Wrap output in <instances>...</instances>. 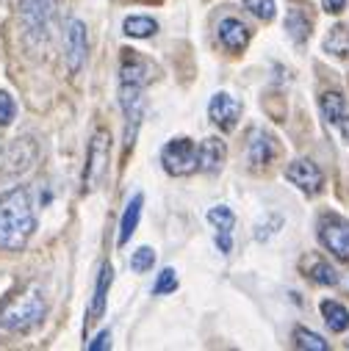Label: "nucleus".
<instances>
[{"mask_svg":"<svg viewBox=\"0 0 349 351\" xmlns=\"http://www.w3.org/2000/svg\"><path fill=\"white\" fill-rule=\"evenodd\" d=\"M36 232V213L31 202V191L17 186L0 194V249H23Z\"/></svg>","mask_w":349,"mask_h":351,"instance_id":"nucleus-1","label":"nucleus"},{"mask_svg":"<svg viewBox=\"0 0 349 351\" xmlns=\"http://www.w3.org/2000/svg\"><path fill=\"white\" fill-rule=\"evenodd\" d=\"M150 80V64L133 50L122 58L120 66V106L125 114V144L133 147L142 117H144V86Z\"/></svg>","mask_w":349,"mask_h":351,"instance_id":"nucleus-2","label":"nucleus"},{"mask_svg":"<svg viewBox=\"0 0 349 351\" xmlns=\"http://www.w3.org/2000/svg\"><path fill=\"white\" fill-rule=\"evenodd\" d=\"M47 313V302L39 285H28L23 293H17L3 310H0V326L9 332H28L34 329Z\"/></svg>","mask_w":349,"mask_h":351,"instance_id":"nucleus-3","label":"nucleus"},{"mask_svg":"<svg viewBox=\"0 0 349 351\" xmlns=\"http://www.w3.org/2000/svg\"><path fill=\"white\" fill-rule=\"evenodd\" d=\"M109 155H111V136L98 128L92 133V141L86 147V166H83V191H95L106 171H109Z\"/></svg>","mask_w":349,"mask_h":351,"instance_id":"nucleus-4","label":"nucleus"},{"mask_svg":"<svg viewBox=\"0 0 349 351\" xmlns=\"http://www.w3.org/2000/svg\"><path fill=\"white\" fill-rule=\"evenodd\" d=\"M56 14V0H20V20L31 42H45L50 36Z\"/></svg>","mask_w":349,"mask_h":351,"instance_id":"nucleus-5","label":"nucleus"},{"mask_svg":"<svg viewBox=\"0 0 349 351\" xmlns=\"http://www.w3.org/2000/svg\"><path fill=\"white\" fill-rule=\"evenodd\" d=\"M161 163L174 178H186V174L197 171V144L186 136L166 141L161 149Z\"/></svg>","mask_w":349,"mask_h":351,"instance_id":"nucleus-6","label":"nucleus"},{"mask_svg":"<svg viewBox=\"0 0 349 351\" xmlns=\"http://www.w3.org/2000/svg\"><path fill=\"white\" fill-rule=\"evenodd\" d=\"M316 235L330 254H335L341 263H349V221L346 219H341L338 213H324L316 224Z\"/></svg>","mask_w":349,"mask_h":351,"instance_id":"nucleus-7","label":"nucleus"},{"mask_svg":"<svg viewBox=\"0 0 349 351\" xmlns=\"http://www.w3.org/2000/svg\"><path fill=\"white\" fill-rule=\"evenodd\" d=\"M286 178H289V183H294L302 194H319L322 191V186H324V174H322V169L313 163V160H308V158H297V160H291L289 163V169H286Z\"/></svg>","mask_w":349,"mask_h":351,"instance_id":"nucleus-8","label":"nucleus"},{"mask_svg":"<svg viewBox=\"0 0 349 351\" xmlns=\"http://www.w3.org/2000/svg\"><path fill=\"white\" fill-rule=\"evenodd\" d=\"M208 117L219 130H233L241 119V103L236 97H230L227 92H219L208 103Z\"/></svg>","mask_w":349,"mask_h":351,"instance_id":"nucleus-9","label":"nucleus"},{"mask_svg":"<svg viewBox=\"0 0 349 351\" xmlns=\"http://www.w3.org/2000/svg\"><path fill=\"white\" fill-rule=\"evenodd\" d=\"M86 47H89V42H86V25L72 17L67 25V66H69V72H80V66L86 61Z\"/></svg>","mask_w":349,"mask_h":351,"instance_id":"nucleus-10","label":"nucleus"},{"mask_svg":"<svg viewBox=\"0 0 349 351\" xmlns=\"http://www.w3.org/2000/svg\"><path fill=\"white\" fill-rule=\"evenodd\" d=\"M205 219H208L211 227L216 230V246H219V252H222V254H230V252H233V227H236L233 210L225 208V205H216V208L208 210Z\"/></svg>","mask_w":349,"mask_h":351,"instance_id":"nucleus-11","label":"nucleus"},{"mask_svg":"<svg viewBox=\"0 0 349 351\" xmlns=\"http://www.w3.org/2000/svg\"><path fill=\"white\" fill-rule=\"evenodd\" d=\"M111 282H114V269H111V263H103L100 274H98V282H95V296H92V304H89V318H86V329H92V326L103 318Z\"/></svg>","mask_w":349,"mask_h":351,"instance_id":"nucleus-12","label":"nucleus"},{"mask_svg":"<svg viewBox=\"0 0 349 351\" xmlns=\"http://www.w3.org/2000/svg\"><path fill=\"white\" fill-rule=\"evenodd\" d=\"M225 158H227V147H225L222 138H214L211 136V138H203V144L197 147V169L205 171V174L219 171L222 163H225Z\"/></svg>","mask_w":349,"mask_h":351,"instance_id":"nucleus-13","label":"nucleus"},{"mask_svg":"<svg viewBox=\"0 0 349 351\" xmlns=\"http://www.w3.org/2000/svg\"><path fill=\"white\" fill-rule=\"evenodd\" d=\"M216 34H219L222 47H225V50H230V53L244 50V47H247V42H249V31H247V25H244L241 20H236V17H225V20L219 23Z\"/></svg>","mask_w":349,"mask_h":351,"instance_id":"nucleus-14","label":"nucleus"},{"mask_svg":"<svg viewBox=\"0 0 349 351\" xmlns=\"http://www.w3.org/2000/svg\"><path fill=\"white\" fill-rule=\"evenodd\" d=\"M247 158H249V166H267L272 158H275V138L267 133V130H252L249 133V147H247Z\"/></svg>","mask_w":349,"mask_h":351,"instance_id":"nucleus-15","label":"nucleus"},{"mask_svg":"<svg viewBox=\"0 0 349 351\" xmlns=\"http://www.w3.org/2000/svg\"><path fill=\"white\" fill-rule=\"evenodd\" d=\"M142 208H144V194H133L131 202L125 205V213L120 219V235H117V243L125 246L131 241V235L136 232L139 227V219H142Z\"/></svg>","mask_w":349,"mask_h":351,"instance_id":"nucleus-16","label":"nucleus"},{"mask_svg":"<svg viewBox=\"0 0 349 351\" xmlns=\"http://www.w3.org/2000/svg\"><path fill=\"white\" fill-rule=\"evenodd\" d=\"M319 111H322L324 122H327V125H335V128L349 117L346 97H344L341 92H324V95L319 97Z\"/></svg>","mask_w":349,"mask_h":351,"instance_id":"nucleus-17","label":"nucleus"},{"mask_svg":"<svg viewBox=\"0 0 349 351\" xmlns=\"http://www.w3.org/2000/svg\"><path fill=\"white\" fill-rule=\"evenodd\" d=\"M322 310V318L324 324L330 326V332H346L349 329V310L341 304V302H333V299H324L319 304Z\"/></svg>","mask_w":349,"mask_h":351,"instance_id":"nucleus-18","label":"nucleus"},{"mask_svg":"<svg viewBox=\"0 0 349 351\" xmlns=\"http://www.w3.org/2000/svg\"><path fill=\"white\" fill-rule=\"evenodd\" d=\"M286 31H289V36H291L297 45H302V42L311 36V20H308V14H305L300 6H294V9L286 14Z\"/></svg>","mask_w":349,"mask_h":351,"instance_id":"nucleus-19","label":"nucleus"},{"mask_svg":"<svg viewBox=\"0 0 349 351\" xmlns=\"http://www.w3.org/2000/svg\"><path fill=\"white\" fill-rule=\"evenodd\" d=\"M158 31V23L153 17H144V14H133L122 23V34L131 36V39H147Z\"/></svg>","mask_w":349,"mask_h":351,"instance_id":"nucleus-20","label":"nucleus"},{"mask_svg":"<svg viewBox=\"0 0 349 351\" xmlns=\"http://www.w3.org/2000/svg\"><path fill=\"white\" fill-rule=\"evenodd\" d=\"M324 50L335 58H346L349 56V31L344 25H335L324 39Z\"/></svg>","mask_w":349,"mask_h":351,"instance_id":"nucleus-21","label":"nucleus"},{"mask_svg":"<svg viewBox=\"0 0 349 351\" xmlns=\"http://www.w3.org/2000/svg\"><path fill=\"white\" fill-rule=\"evenodd\" d=\"M308 277L313 282H319V285H338V271L330 266V263H324V260H311Z\"/></svg>","mask_w":349,"mask_h":351,"instance_id":"nucleus-22","label":"nucleus"},{"mask_svg":"<svg viewBox=\"0 0 349 351\" xmlns=\"http://www.w3.org/2000/svg\"><path fill=\"white\" fill-rule=\"evenodd\" d=\"M294 343H297L300 348H308V351H327V348H330V343H327L322 335H316V332H311V329H305V326H297V329H294Z\"/></svg>","mask_w":349,"mask_h":351,"instance_id":"nucleus-23","label":"nucleus"},{"mask_svg":"<svg viewBox=\"0 0 349 351\" xmlns=\"http://www.w3.org/2000/svg\"><path fill=\"white\" fill-rule=\"evenodd\" d=\"M155 266V252L150 249V246H139L133 254H131V269L136 271V274H144V271H150Z\"/></svg>","mask_w":349,"mask_h":351,"instance_id":"nucleus-24","label":"nucleus"},{"mask_svg":"<svg viewBox=\"0 0 349 351\" xmlns=\"http://www.w3.org/2000/svg\"><path fill=\"white\" fill-rule=\"evenodd\" d=\"M174 291H178V274H174V269H164L153 285V293L164 296V293H174Z\"/></svg>","mask_w":349,"mask_h":351,"instance_id":"nucleus-25","label":"nucleus"},{"mask_svg":"<svg viewBox=\"0 0 349 351\" xmlns=\"http://www.w3.org/2000/svg\"><path fill=\"white\" fill-rule=\"evenodd\" d=\"M244 9H249L258 20H267L269 23L275 17V9L278 6H275V0H244Z\"/></svg>","mask_w":349,"mask_h":351,"instance_id":"nucleus-26","label":"nucleus"},{"mask_svg":"<svg viewBox=\"0 0 349 351\" xmlns=\"http://www.w3.org/2000/svg\"><path fill=\"white\" fill-rule=\"evenodd\" d=\"M14 117H17V103H14V97H12L9 92L0 89V128L12 125Z\"/></svg>","mask_w":349,"mask_h":351,"instance_id":"nucleus-27","label":"nucleus"},{"mask_svg":"<svg viewBox=\"0 0 349 351\" xmlns=\"http://www.w3.org/2000/svg\"><path fill=\"white\" fill-rule=\"evenodd\" d=\"M111 348V332H100L92 343H89V351H106Z\"/></svg>","mask_w":349,"mask_h":351,"instance_id":"nucleus-28","label":"nucleus"},{"mask_svg":"<svg viewBox=\"0 0 349 351\" xmlns=\"http://www.w3.org/2000/svg\"><path fill=\"white\" fill-rule=\"evenodd\" d=\"M322 3H324V12H330V14H341L344 6H346V0H322Z\"/></svg>","mask_w":349,"mask_h":351,"instance_id":"nucleus-29","label":"nucleus"}]
</instances>
